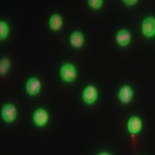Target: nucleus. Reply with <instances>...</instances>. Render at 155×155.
Here are the masks:
<instances>
[{
    "label": "nucleus",
    "mask_w": 155,
    "mask_h": 155,
    "mask_svg": "<svg viewBox=\"0 0 155 155\" xmlns=\"http://www.w3.org/2000/svg\"><path fill=\"white\" fill-rule=\"evenodd\" d=\"M60 77L66 83H72L78 77V70L72 63H65L60 69Z\"/></svg>",
    "instance_id": "nucleus-1"
},
{
    "label": "nucleus",
    "mask_w": 155,
    "mask_h": 155,
    "mask_svg": "<svg viewBox=\"0 0 155 155\" xmlns=\"http://www.w3.org/2000/svg\"><path fill=\"white\" fill-rule=\"evenodd\" d=\"M82 98L84 104L91 105L97 102L98 98V91L95 85L89 84L83 90Z\"/></svg>",
    "instance_id": "nucleus-2"
},
{
    "label": "nucleus",
    "mask_w": 155,
    "mask_h": 155,
    "mask_svg": "<svg viewBox=\"0 0 155 155\" xmlns=\"http://www.w3.org/2000/svg\"><path fill=\"white\" fill-rule=\"evenodd\" d=\"M2 119L7 123L15 122L17 116V110L16 106L12 104H5L1 110Z\"/></svg>",
    "instance_id": "nucleus-3"
},
{
    "label": "nucleus",
    "mask_w": 155,
    "mask_h": 155,
    "mask_svg": "<svg viewBox=\"0 0 155 155\" xmlns=\"http://www.w3.org/2000/svg\"><path fill=\"white\" fill-rule=\"evenodd\" d=\"M141 33L147 38H152L155 35V17H147L141 24Z\"/></svg>",
    "instance_id": "nucleus-4"
},
{
    "label": "nucleus",
    "mask_w": 155,
    "mask_h": 155,
    "mask_svg": "<svg viewBox=\"0 0 155 155\" xmlns=\"http://www.w3.org/2000/svg\"><path fill=\"white\" fill-rule=\"evenodd\" d=\"M25 90L28 95L31 97H35L40 93L41 90V82L35 77H31L28 78L25 84Z\"/></svg>",
    "instance_id": "nucleus-5"
},
{
    "label": "nucleus",
    "mask_w": 155,
    "mask_h": 155,
    "mask_svg": "<svg viewBox=\"0 0 155 155\" xmlns=\"http://www.w3.org/2000/svg\"><path fill=\"white\" fill-rule=\"evenodd\" d=\"M142 127H143V122L139 116H131L127 122V131L128 133L133 135H136L140 133L142 130Z\"/></svg>",
    "instance_id": "nucleus-6"
},
{
    "label": "nucleus",
    "mask_w": 155,
    "mask_h": 155,
    "mask_svg": "<svg viewBox=\"0 0 155 155\" xmlns=\"http://www.w3.org/2000/svg\"><path fill=\"white\" fill-rule=\"evenodd\" d=\"M49 120L48 112L43 108H39L34 112L33 122L37 127H44Z\"/></svg>",
    "instance_id": "nucleus-7"
},
{
    "label": "nucleus",
    "mask_w": 155,
    "mask_h": 155,
    "mask_svg": "<svg viewBox=\"0 0 155 155\" xmlns=\"http://www.w3.org/2000/svg\"><path fill=\"white\" fill-rule=\"evenodd\" d=\"M118 99L123 104H129L134 97V91L128 84H124L118 91Z\"/></svg>",
    "instance_id": "nucleus-8"
},
{
    "label": "nucleus",
    "mask_w": 155,
    "mask_h": 155,
    "mask_svg": "<svg viewBox=\"0 0 155 155\" xmlns=\"http://www.w3.org/2000/svg\"><path fill=\"white\" fill-rule=\"evenodd\" d=\"M132 40V35L129 30L126 28H122L120 29L116 35V41L118 46L120 47H127L130 44Z\"/></svg>",
    "instance_id": "nucleus-9"
},
{
    "label": "nucleus",
    "mask_w": 155,
    "mask_h": 155,
    "mask_svg": "<svg viewBox=\"0 0 155 155\" xmlns=\"http://www.w3.org/2000/svg\"><path fill=\"white\" fill-rule=\"evenodd\" d=\"M70 44L74 48H80L84 44V35L81 31H74L70 35L69 37Z\"/></svg>",
    "instance_id": "nucleus-10"
},
{
    "label": "nucleus",
    "mask_w": 155,
    "mask_h": 155,
    "mask_svg": "<svg viewBox=\"0 0 155 155\" xmlns=\"http://www.w3.org/2000/svg\"><path fill=\"white\" fill-rule=\"evenodd\" d=\"M48 25L53 31H58L63 26V18L59 14H53L49 18Z\"/></svg>",
    "instance_id": "nucleus-11"
},
{
    "label": "nucleus",
    "mask_w": 155,
    "mask_h": 155,
    "mask_svg": "<svg viewBox=\"0 0 155 155\" xmlns=\"http://www.w3.org/2000/svg\"><path fill=\"white\" fill-rule=\"evenodd\" d=\"M11 68V61L7 58H2L0 61V74L5 75Z\"/></svg>",
    "instance_id": "nucleus-12"
},
{
    "label": "nucleus",
    "mask_w": 155,
    "mask_h": 155,
    "mask_svg": "<svg viewBox=\"0 0 155 155\" xmlns=\"http://www.w3.org/2000/svg\"><path fill=\"white\" fill-rule=\"evenodd\" d=\"M10 34V26L4 21H0V39L5 40Z\"/></svg>",
    "instance_id": "nucleus-13"
},
{
    "label": "nucleus",
    "mask_w": 155,
    "mask_h": 155,
    "mask_svg": "<svg viewBox=\"0 0 155 155\" xmlns=\"http://www.w3.org/2000/svg\"><path fill=\"white\" fill-rule=\"evenodd\" d=\"M104 5L103 0H89L88 5L93 10H99Z\"/></svg>",
    "instance_id": "nucleus-14"
},
{
    "label": "nucleus",
    "mask_w": 155,
    "mask_h": 155,
    "mask_svg": "<svg viewBox=\"0 0 155 155\" xmlns=\"http://www.w3.org/2000/svg\"><path fill=\"white\" fill-rule=\"evenodd\" d=\"M122 3H124L127 6H133L134 5H136V3H138V1H136V0H132V1H129V0H123L122 1Z\"/></svg>",
    "instance_id": "nucleus-15"
},
{
    "label": "nucleus",
    "mask_w": 155,
    "mask_h": 155,
    "mask_svg": "<svg viewBox=\"0 0 155 155\" xmlns=\"http://www.w3.org/2000/svg\"><path fill=\"white\" fill-rule=\"evenodd\" d=\"M97 155H111L110 153H107V152H102V153H100Z\"/></svg>",
    "instance_id": "nucleus-16"
}]
</instances>
